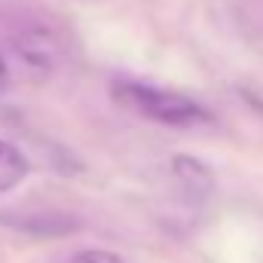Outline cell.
<instances>
[{
	"label": "cell",
	"instance_id": "3",
	"mask_svg": "<svg viewBox=\"0 0 263 263\" xmlns=\"http://www.w3.org/2000/svg\"><path fill=\"white\" fill-rule=\"evenodd\" d=\"M15 49H18V59H25V65L40 70V73H49L55 67V59H59V43L43 31L25 34Z\"/></svg>",
	"mask_w": 263,
	"mask_h": 263
},
{
	"label": "cell",
	"instance_id": "1",
	"mask_svg": "<svg viewBox=\"0 0 263 263\" xmlns=\"http://www.w3.org/2000/svg\"><path fill=\"white\" fill-rule=\"evenodd\" d=\"M120 92L144 117L165 123V126H193V123L208 120L205 107H199L193 98L178 95V92H165V89H153V86H141V83H126V86H120Z\"/></svg>",
	"mask_w": 263,
	"mask_h": 263
},
{
	"label": "cell",
	"instance_id": "5",
	"mask_svg": "<svg viewBox=\"0 0 263 263\" xmlns=\"http://www.w3.org/2000/svg\"><path fill=\"white\" fill-rule=\"evenodd\" d=\"M73 263H123L117 254H110V251H80Z\"/></svg>",
	"mask_w": 263,
	"mask_h": 263
},
{
	"label": "cell",
	"instance_id": "4",
	"mask_svg": "<svg viewBox=\"0 0 263 263\" xmlns=\"http://www.w3.org/2000/svg\"><path fill=\"white\" fill-rule=\"evenodd\" d=\"M25 175H28V159L12 144L0 141V193H6L15 184H22Z\"/></svg>",
	"mask_w": 263,
	"mask_h": 263
},
{
	"label": "cell",
	"instance_id": "2",
	"mask_svg": "<svg viewBox=\"0 0 263 263\" xmlns=\"http://www.w3.org/2000/svg\"><path fill=\"white\" fill-rule=\"evenodd\" d=\"M172 175L181 184V190L187 193V199H193V202H205V199L214 193L211 172L199 159H193V156H175L172 159Z\"/></svg>",
	"mask_w": 263,
	"mask_h": 263
},
{
	"label": "cell",
	"instance_id": "6",
	"mask_svg": "<svg viewBox=\"0 0 263 263\" xmlns=\"http://www.w3.org/2000/svg\"><path fill=\"white\" fill-rule=\"evenodd\" d=\"M6 80H9V70H6V65H3V59H0V92L6 89Z\"/></svg>",
	"mask_w": 263,
	"mask_h": 263
}]
</instances>
